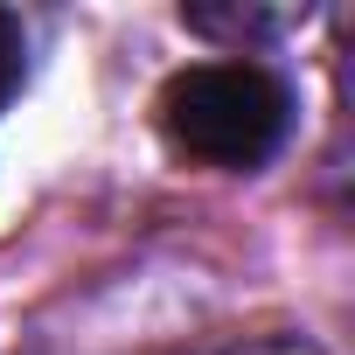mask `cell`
<instances>
[{
  "label": "cell",
  "instance_id": "obj_1",
  "mask_svg": "<svg viewBox=\"0 0 355 355\" xmlns=\"http://www.w3.org/2000/svg\"><path fill=\"white\" fill-rule=\"evenodd\" d=\"M160 132L174 153H189L202 167H265L286 132H293V91L265 63H189L160 84L153 105Z\"/></svg>",
  "mask_w": 355,
  "mask_h": 355
},
{
  "label": "cell",
  "instance_id": "obj_2",
  "mask_svg": "<svg viewBox=\"0 0 355 355\" xmlns=\"http://www.w3.org/2000/svg\"><path fill=\"white\" fill-rule=\"evenodd\" d=\"M21 77H28V28H21V15L0 8V105L21 91Z\"/></svg>",
  "mask_w": 355,
  "mask_h": 355
}]
</instances>
